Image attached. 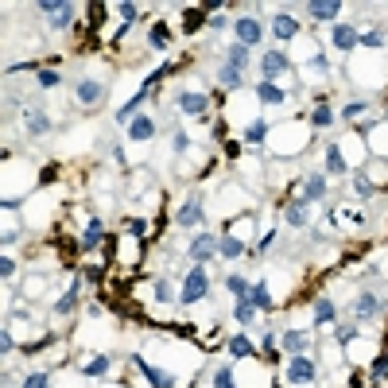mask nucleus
I'll list each match as a JSON object with an SVG mask.
<instances>
[{"instance_id": "obj_13", "label": "nucleus", "mask_w": 388, "mask_h": 388, "mask_svg": "<svg viewBox=\"0 0 388 388\" xmlns=\"http://www.w3.org/2000/svg\"><path fill=\"white\" fill-rule=\"evenodd\" d=\"M299 198H303L307 206L322 202V198H326V175H322V171H311V175L303 179V194H299Z\"/></svg>"}, {"instance_id": "obj_17", "label": "nucleus", "mask_w": 388, "mask_h": 388, "mask_svg": "<svg viewBox=\"0 0 388 388\" xmlns=\"http://www.w3.org/2000/svg\"><path fill=\"white\" fill-rule=\"evenodd\" d=\"M24 125H27V136H47L51 132V117H47L43 109H35V105L24 109Z\"/></svg>"}, {"instance_id": "obj_19", "label": "nucleus", "mask_w": 388, "mask_h": 388, "mask_svg": "<svg viewBox=\"0 0 388 388\" xmlns=\"http://www.w3.org/2000/svg\"><path fill=\"white\" fill-rule=\"evenodd\" d=\"M105 241V226H102V218H90L85 221V229H82V253H93V249Z\"/></svg>"}, {"instance_id": "obj_30", "label": "nucleus", "mask_w": 388, "mask_h": 388, "mask_svg": "<svg viewBox=\"0 0 388 388\" xmlns=\"http://www.w3.org/2000/svg\"><path fill=\"white\" fill-rule=\"evenodd\" d=\"M249 55H253V51H249L245 43H229L226 62H229V67H237V70H245V67H249Z\"/></svg>"}, {"instance_id": "obj_21", "label": "nucleus", "mask_w": 388, "mask_h": 388, "mask_svg": "<svg viewBox=\"0 0 388 388\" xmlns=\"http://www.w3.org/2000/svg\"><path fill=\"white\" fill-rule=\"evenodd\" d=\"M229 357H233V361H245V357H256V346H253V342H249V338L245 334H233V338H229Z\"/></svg>"}, {"instance_id": "obj_31", "label": "nucleus", "mask_w": 388, "mask_h": 388, "mask_svg": "<svg viewBox=\"0 0 388 388\" xmlns=\"http://www.w3.org/2000/svg\"><path fill=\"white\" fill-rule=\"evenodd\" d=\"M256 314H261V311H256V307L249 303V299H241V303H233V319L241 322V326H253V322H256Z\"/></svg>"}, {"instance_id": "obj_41", "label": "nucleus", "mask_w": 388, "mask_h": 388, "mask_svg": "<svg viewBox=\"0 0 388 388\" xmlns=\"http://www.w3.org/2000/svg\"><path fill=\"white\" fill-rule=\"evenodd\" d=\"M24 388H51V373H27Z\"/></svg>"}, {"instance_id": "obj_23", "label": "nucleus", "mask_w": 388, "mask_h": 388, "mask_svg": "<svg viewBox=\"0 0 388 388\" xmlns=\"http://www.w3.org/2000/svg\"><path fill=\"white\" fill-rule=\"evenodd\" d=\"M256 97H261L264 105H284V102H287V93L279 90L276 82H264V78L256 82Z\"/></svg>"}, {"instance_id": "obj_12", "label": "nucleus", "mask_w": 388, "mask_h": 388, "mask_svg": "<svg viewBox=\"0 0 388 388\" xmlns=\"http://www.w3.org/2000/svg\"><path fill=\"white\" fill-rule=\"evenodd\" d=\"M338 12H342V0H314V4H307V16L314 24H334Z\"/></svg>"}, {"instance_id": "obj_16", "label": "nucleus", "mask_w": 388, "mask_h": 388, "mask_svg": "<svg viewBox=\"0 0 388 388\" xmlns=\"http://www.w3.org/2000/svg\"><path fill=\"white\" fill-rule=\"evenodd\" d=\"M279 346L287 349V357H296V354H307V346H311V334L307 330H284V338H279Z\"/></svg>"}, {"instance_id": "obj_50", "label": "nucleus", "mask_w": 388, "mask_h": 388, "mask_svg": "<svg viewBox=\"0 0 388 388\" xmlns=\"http://www.w3.org/2000/svg\"><path fill=\"white\" fill-rule=\"evenodd\" d=\"M272 241H276V233H264V237H261V245H256V253H268Z\"/></svg>"}, {"instance_id": "obj_37", "label": "nucleus", "mask_w": 388, "mask_h": 388, "mask_svg": "<svg viewBox=\"0 0 388 388\" xmlns=\"http://www.w3.org/2000/svg\"><path fill=\"white\" fill-rule=\"evenodd\" d=\"M35 82H39V90H55V85L62 82V74H59V70H51V67H39Z\"/></svg>"}, {"instance_id": "obj_35", "label": "nucleus", "mask_w": 388, "mask_h": 388, "mask_svg": "<svg viewBox=\"0 0 388 388\" xmlns=\"http://www.w3.org/2000/svg\"><path fill=\"white\" fill-rule=\"evenodd\" d=\"M311 125L314 128H330V125H334V109H330V105H314V109H311Z\"/></svg>"}, {"instance_id": "obj_1", "label": "nucleus", "mask_w": 388, "mask_h": 388, "mask_svg": "<svg viewBox=\"0 0 388 388\" xmlns=\"http://www.w3.org/2000/svg\"><path fill=\"white\" fill-rule=\"evenodd\" d=\"M206 296H210V276H206V264H190V272H186V279H183V291H179V303L194 307V303H202Z\"/></svg>"}, {"instance_id": "obj_28", "label": "nucleus", "mask_w": 388, "mask_h": 388, "mask_svg": "<svg viewBox=\"0 0 388 388\" xmlns=\"http://www.w3.org/2000/svg\"><path fill=\"white\" fill-rule=\"evenodd\" d=\"M218 82L226 85V90H241V85H245V70H237V67L226 62V67L218 70Z\"/></svg>"}, {"instance_id": "obj_49", "label": "nucleus", "mask_w": 388, "mask_h": 388, "mask_svg": "<svg viewBox=\"0 0 388 388\" xmlns=\"http://www.w3.org/2000/svg\"><path fill=\"white\" fill-rule=\"evenodd\" d=\"M206 24H210V27H214V32H221V27H226V24H229V16H218V12H214V16H210V20H206Z\"/></svg>"}, {"instance_id": "obj_46", "label": "nucleus", "mask_w": 388, "mask_h": 388, "mask_svg": "<svg viewBox=\"0 0 388 388\" xmlns=\"http://www.w3.org/2000/svg\"><path fill=\"white\" fill-rule=\"evenodd\" d=\"M0 276H4V279L16 276V261H12V256H0Z\"/></svg>"}, {"instance_id": "obj_43", "label": "nucleus", "mask_w": 388, "mask_h": 388, "mask_svg": "<svg viewBox=\"0 0 388 388\" xmlns=\"http://www.w3.org/2000/svg\"><path fill=\"white\" fill-rule=\"evenodd\" d=\"M357 334H361V326H357V322H354V326H338V342H342V346H349Z\"/></svg>"}, {"instance_id": "obj_25", "label": "nucleus", "mask_w": 388, "mask_h": 388, "mask_svg": "<svg viewBox=\"0 0 388 388\" xmlns=\"http://www.w3.org/2000/svg\"><path fill=\"white\" fill-rule=\"evenodd\" d=\"M346 155H342V148H338L334 140L326 144V175H346Z\"/></svg>"}, {"instance_id": "obj_48", "label": "nucleus", "mask_w": 388, "mask_h": 388, "mask_svg": "<svg viewBox=\"0 0 388 388\" xmlns=\"http://www.w3.org/2000/svg\"><path fill=\"white\" fill-rule=\"evenodd\" d=\"M155 299H160V303H171V287H167V279H160V284H155Z\"/></svg>"}, {"instance_id": "obj_24", "label": "nucleus", "mask_w": 388, "mask_h": 388, "mask_svg": "<svg viewBox=\"0 0 388 388\" xmlns=\"http://www.w3.org/2000/svg\"><path fill=\"white\" fill-rule=\"evenodd\" d=\"M218 253L226 256V261H237V256L245 253V241H241V237H233V233H221L218 237Z\"/></svg>"}, {"instance_id": "obj_10", "label": "nucleus", "mask_w": 388, "mask_h": 388, "mask_svg": "<svg viewBox=\"0 0 388 388\" xmlns=\"http://www.w3.org/2000/svg\"><path fill=\"white\" fill-rule=\"evenodd\" d=\"M380 307H384V303H380V296H373V291H357V296H354V319L357 322H373L380 314Z\"/></svg>"}, {"instance_id": "obj_11", "label": "nucleus", "mask_w": 388, "mask_h": 388, "mask_svg": "<svg viewBox=\"0 0 388 388\" xmlns=\"http://www.w3.org/2000/svg\"><path fill=\"white\" fill-rule=\"evenodd\" d=\"M102 93H105V85L97 82V78H78L74 102H78V105H97V102H102Z\"/></svg>"}, {"instance_id": "obj_8", "label": "nucleus", "mask_w": 388, "mask_h": 388, "mask_svg": "<svg viewBox=\"0 0 388 388\" xmlns=\"http://www.w3.org/2000/svg\"><path fill=\"white\" fill-rule=\"evenodd\" d=\"M330 47H334V51H354V47H361V32H357L354 24H334L330 27Z\"/></svg>"}, {"instance_id": "obj_15", "label": "nucleus", "mask_w": 388, "mask_h": 388, "mask_svg": "<svg viewBox=\"0 0 388 388\" xmlns=\"http://www.w3.org/2000/svg\"><path fill=\"white\" fill-rule=\"evenodd\" d=\"M132 365L144 373V377H148V384H152V388H175V377H171V373H163V369H155V365H148L144 357H132Z\"/></svg>"}, {"instance_id": "obj_7", "label": "nucleus", "mask_w": 388, "mask_h": 388, "mask_svg": "<svg viewBox=\"0 0 388 388\" xmlns=\"http://www.w3.org/2000/svg\"><path fill=\"white\" fill-rule=\"evenodd\" d=\"M291 70V59H287L279 47H268V51L261 55V74H264V82H276L279 74H287Z\"/></svg>"}, {"instance_id": "obj_26", "label": "nucleus", "mask_w": 388, "mask_h": 388, "mask_svg": "<svg viewBox=\"0 0 388 388\" xmlns=\"http://www.w3.org/2000/svg\"><path fill=\"white\" fill-rule=\"evenodd\" d=\"M226 291L233 296V303H241V299H249V291H253V284H249L245 276H237V272H229L226 276Z\"/></svg>"}, {"instance_id": "obj_2", "label": "nucleus", "mask_w": 388, "mask_h": 388, "mask_svg": "<svg viewBox=\"0 0 388 388\" xmlns=\"http://www.w3.org/2000/svg\"><path fill=\"white\" fill-rule=\"evenodd\" d=\"M233 43H245L249 51L264 43V24L256 16H237L233 20Z\"/></svg>"}, {"instance_id": "obj_32", "label": "nucleus", "mask_w": 388, "mask_h": 388, "mask_svg": "<svg viewBox=\"0 0 388 388\" xmlns=\"http://www.w3.org/2000/svg\"><path fill=\"white\" fill-rule=\"evenodd\" d=\"M148 43H152L155 51H167V43H171L167 24H152V32H148Z\"/></svg>"}, {"instance_id": "obj_20", "label": "nucleus", "mask_w": 388, "mask_h": 388, "mask_svg": "<svg viewBox=\"0 0 388 388\" xmlns=\"http://www.w3.org/2000/svg\"><path fill=\"white\" fill-rule=\"evenodd\" d=\"M152 136H155V120H152V117H144V113L132 120V125H128V140L144 144V140H152Z\"/></svg>"}, {"instance_id": "obj_22", "label": "nucleus", "mask_w": 388, "mask_h": 388, "mask_svg": "<svg viewBox=\"0 0 388 388\" xmlns=\"http://www.w3.org/2000/svg\"><path fill=\"white\" fill-rule=\"evenodd\" d=\"M334 319H338V307H334V299L319 296V299H314V326H330Z\"/></svg>"}, {"instance_id": "obj_9", "label": "nucleus", "mask_w": 388, "mask_h": 388, "mask_svg": "<svg viewBox=\"0 0 388 388\" xmlns=\"http://www.w3.org/2000/svg\"><path fill=\"white\" fill-rule=\"evenodd\" d=\"M202 221H206L202 198H186V202L179 206V214H175V226H183V229H194V226H202Z\"/></svg>"}, {"instance_id": "obj_6", "label": "nucleus", "mask_w": 388, "mask_h": 388, "mask_svg": "<svg viewBox=\"0 0 388 388\" xmlns=\"http://www.w3.org/2000/svg\"><path fill=\"white\" fill-rule=\"evenodd\" d=\"M175 109L183 113V117H206V109H210V97H206L202 90H183L175 97Z\"/></svg>"}, {"instance_id": "obj_44", "label": "nucleus", "mask_w": 388, "mask_h": 388, "mask_svg": "<svg viewBox=\"0 0 388 388\" xmlns=\"http://www.w3.org/2000/svg\"><path fill=\"white\" fill-rule=\"evenodd\" d=\"M12 349H16V338H12V330H0V354L8 357Z\"/></svg>"}, {"instance_id": "obj_4", "label": "nucleus", "mask_w": 388, "mask_h": 388, "mask_svg": "<svg viewBox=\"0 0 388 388\" xmlns=\"http://www.w3.org/2000/svg\"><path fill=\"white\" fill-rule=\"evenodd\" d=\"M284 377H287V384H311V380L319 377V369H314V361L307 354H296V357H287Z\"/></svg>"}, {"instance_id": "obj_39", "label": "nucleus", "mask_w": 388, "mask_h": 388, "mask_svg": "<svg viewBox=\"0 0 388 388\" xmlns=\"http://www.w3.org/2000/svg\"><path fill=\"white\" fill-rule=\"evenodd\" d=\"M373 190H377V186H373V179L357 171V175H354V194H357V198L365 202V198H373Z\"/></svg>"}, {"instance_id": "obj_3", "label": "nucleus", "mask_w": 388, "mask_h": 388, "mask_svg": "<svg viewBox=\"0 0 388 388\" xmlns=\"http://www.w3.org/2000/svg\"><path fill=\"white\" fill-rule=\"evenodd\" d=\"M39 12H43V20H47L51 27H70L74 16H78V8L67 4V0H39Z\"/></svg>"}, {"instance_id": "obj_34", "label": "nucleus", "mask_w": 388, "mask_h": 388, "mask_svg": "<svg viewBox=\"0 0 388 388\" xmlns=\"http://www.w3.org/2000/svg\"><path fill=\"white\" fill-rule=\"evenodd\" d=\"M113 369V357H93V361L82 365V377H102V373Z\"/></svg>"}, {"instance_id": "obj_40", "label": "nucleus", "mask_w": 388, "mask_h": 388, "mask_svg": "<svg viewBox=\"0 0 388 388\" xmlns=\"http://www.w3.org/2000/svg\"><path fill=\"white\" fill-rule=\"evenodd\" d=\"M369 377H373V380H384V377H388V349H384L380 357H373V365H369Z\"/></svg>"}, {"instance_id": "obj_14", "label": "nucleus", "mask_w": 388, "mask_h": 388, "mask_svg": "<svg viewBox=\"0 0 388 388\" xmlns=\"http://www.w3.org/2000/svg\"><path fill=\"white\" fill-rule=\"evenodd\" d=\"M272 35H276L279 43L296 39V35H299V20L291 16V12H276V16H272Z\"/></svg>"}, {"instance_id": "obj_36", "label": "nucleus", "mask_w": 388, "mask_h": 388, "mask_svg": "<svg viewBox=\"0 0 388 388\" xmlns=\"http://www.w3.org/2000/svg\"><path fill=\"white\" fill-rule=\"evenodd\" d=\"M264 140H268V120H253L245 128V144H264Z\"/></svg>"}, {"instance_id": "obj_27", "label": "nucleus", "mask_w": 388, "mask_h": 388, "mask_svg": "<svg viewBox=\"0 0 388 388\" xmlns=\"http://www.w3.org/2000/svg\"><path fill=\"white\" fill-rule=\"evenodd\" d=\"M249 303H253L261 314H268L272 307H276V303H272V291H268V284H253V291H249Z\"/></svg>"}, {"instance_id": "obj_51", "label": "nucleus", "mask_w": 388, "mask_h": 388, "mask_svg": "<svg viewBox=\"0 0 388 388\" xmlns=\"http://www.w3.org/2000/svg\"><path fill=\"white\" fill-rule=\"evenodd\" d=\"M128 233H132V237H144V233H148V226H144V221H128Z\"/></svg>"}, {"instance_id": "obj_33", "label": "nucleus", "mask_w": 388, "mask_h": 388, "mask_svg": "<svg viewBox=\"0 0 388 388\" xmlns=\"http://www.w3.org/2000/svg\"><path fill=\"white\" fill-rule=\"evenodd\" d=\"M365 109H369V102H365V97H354V102L342 105L338 117H342V120H357V117H365Z\"/></svg>"}, {"instance_id": "obj_47", "label": "nucleus", "mask_w": 388, "mask_h": 388, "mask_svg": "<svg viewBox=\"0 0 388 388\" xmlns=\"http://www.w3.org/2000/svg\"><path fill=\"white\" fill-rule=\"evenodd\" d=\"M117 12H120V20H125V27H128V24H136V12L140 8H136V4H120Z\"/></svg>"}, {"instance_id": "obj_45", "label": "nucleus", "mask_w": 388, "mask_h": 388, "mask_svg": "<svg viewBox=\"0 0 388 388\" xmlns=\"http://www.w3.org/2000/svg\"><path fill=\"white\" fill-rule=\"evenodd\" d=\"M171 148H175V152L183 155L186 148H190V136H186V132H175V136H171Z\"/></svg>"}, {"instance_id": "obj_29", "label": "nucleus", "mask_w": 388, "mask_h": 388, "mask_svg": "<svg viewBox=\"0 0 388 388\" xmlns=\"http://www.w3.org/2000/svg\"><path fill=\"white\" fill-rule=\"evenodd\" d=\"M284 218H287V226L303 229V226H307V202H303V198H296V202H287Z\"/></svg>"}, {"instance_id": "obj_18", "label": "nucleus", "mask_w": 388, "mask_h": 388, "mask_svg": "<svg viewBox=\"0 0 388 388\" xmlns=\"http://www.w3.org/2000/svg\"><path fill=\"white\" fill-rule=\"evenodd\" d=\"M82 287H85V276H74L70 279V287H67V296L55 303V314H70L78 307V299H82Z\"/></svg>"}, {"instance_id": "obj_5", "label": "nucleus", "mask_w": 388, "mask_h": 388, "mask_svg": "<svg viewBox=\"0 0 388 388\" xmlns=\"http://www.w3.org/2000/svg\"><path fill=\"white\" fill-rule=\"evenodd\" d=\"M186 256H190V264H210L218 256V233H194Z\"/></svg>"}, {"instance_id": "obj_38", "label": "nucleus", "mask_w": 388, "mask_h": 388, "mask_svg": "<svg viewBox=\"0 0 388 388\" xmlns=\"http://www.w3.org/2000/svg\"><path fill=\"white\" fill-rule=\"evenodd\" d=\"M214 388H237L233 365H218V369H214Z\"/></svg>"}, {"instance_id": "obj_42", "label": "nucleus", "mask_w": 388, "mask_h": 388, "mask_svg": "<svg viewBox=\"0 0 388 388\" xmlns=\"http://www.w3.org/2000/svg\"><path fill=\"white\" fill-rule=\"evenodd\" d=\"M361 47H369V51H380V47H384V32H365V35H361Z\"/></svg>"}]
</instances>
